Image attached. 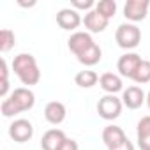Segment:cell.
Masks as SVG:
<instances>
[{"mask_svg": "<svg viewBox=\"0 0 150 150\" xmlns=\"http://www.w3.org/2000/svg\"><path fill=\"white\" fill-rule=\"evenodd\" d=\"M148 7H150L148 0H127L125 6H124V16L132 23L141 21L146 18Z\"/></svg>", "mask_w": 150, "mask_h": 150, "instance_id": "obj_4", "label": "cell"}, {"mask_svg": "<svg viewBox=\"0 0 150 150\" xmlns=\"http://www.w3.org/2000/svg\"><path fill=\"white\" fill-rule=\"evenodd\" d=\"M111 150H134V145L127 139V141H124L122 145H118V146H115V148H111Z\"/></svg>", "mask_w": 150, "mask_h": 150, "instance_id": "obj_26", "label": "cell"}, {"mask_svg": "<svg viewBox=\"0 0 150 150\" xmlns=\"http://www.w3.org/2000/svg\"><path fill=\"white\" fill-rule=\"evenodd\" d=\"M57 23H58L60 28H64V30H76V28L83 23V20H81L80 13H78L76 9L67 7V9H60V11L57 13Z\"/></svg>", "mask_w": 150, "mask_h": 150, "instance_id": "obj_9", "label": "cell"}, {"mask_svg": "<svg viewBox=\"0 0 150 150\" xmlns=\"http://www.w3.org/2000/svg\"><path fill=\"white\" fill-rule=\"evenodd\" d=\"M65 115H67V110H65V106H64L60 101H51V103H48L46 108H44V117H46V120H48L50 124H53V125L62 124V122L65 120Z\"/></svg>", "mask_w": 150, "mask_h": 150, "instance_id": "obj_12", "label": "cell"}, {"mask_svg": "<svg viewBox=\"0 0 150 150\" xmlns=\"http://www.w3.org/2000/svg\"><path fill=\"white\" fill-rule=\"evenodd\" d=\"M146 104H148V108H150V90H148V94H146Z\"/></svg>", "mask_w": 150, "mask_h": 150, "instance_id": "obj_27", "label": "cell"}, {"mask_svg": "<svg viewBox=\"0 0 150 150\" xmlns=\"http://www.w3.org/2000/svg\"><path fill=\"white\" fill-rule=\"evenodd\" d=\"M71 6H72V9H85L87 13L88 11H92V7H96V2L94 0H72L71 2Z\"/></svg>", "mask_w": 150, "mask_h": 150, "instance_id": "obj_23", "label": "cell"}, {"mask_svg": "<svg viewBox=\"0 0 150 150\" xmlns=\"http://www.w3.org/2000/svg\"><path fill=\"white\" fill-rule=\"evenodd\" d=\"M65 132L60 129H50L44 132L42 139H41V146L42 150H58L62 146V143L65 141Z\"/></svg>", "mask_w": 150, "mask_h": 150, "instance_id": "obj_14", "label": "cell"}, {"mask_svg": "<svg viewBox=\"0 0 150 150\" xmlns=\"http://www.w3.org/2000/svg\"><path fill=\"white\" fill-rule=\"evenodd\" d=\"M14 42H16V35H14L13 30H9V28H2V30H0V51L7 53L14 46Z\"/></svg>", "mask_w": 150, "mask_h": 150, "instance_id": "obj_19", "label": "cell"}, {"mask_svg": "<svg viewBox=\"0 0 150 150\" xmlns=\"http://www.w3.org/2000/svg\"><path fill=\"white\" fill-rule=\"evenodd\" d=\"M136 134H138V138L150 134V115L143 117V118L138 122V127H136Z\"/></svg>", "mask_w": 150, "mask_h": 150, "instance_id": "obj_22", "label": "cell"}, {"mask_svg": "<svg viewBox=\"0 0 150 150\" xmlns=\"http://www.w3.org/2000/svg\"><path fill=\"white\" fill-rule=\"evenodd\" d=\"M138 146H139L141 150H150V134L138 138Z\"/></svg>", "mask_w": 150, "mask_h": 150, "instance_id": "obj_25", "label": "cell"}, {"mask_svg": "<svg viewBox=\"0 0 150 150\" xmlns=\"http://www.w3.org/2000/svg\"><path fill=\"white\" fill-rule=\"evenodd\" d=\"M141 62H143V58H141L139 55H136V53H125V55H122V57L118 58L117 69H118V72H120V76L132 80Z\"/></svg>", "mask_w": 150, "mask_h": 150, "instance_id": "obj_5", "label": "cell"}, {"mask_svg": "<svg viewBox=\"0 0 150 150\" xmlns=\"http://www.w3.org/2000/svg\"><path fill=\"white\" fill-rule=\"evenodd\" d=\"M13 71L23 85H37L41 80V71L35 62V58L30 53H20L13 60Z\"/></svg>", "mask_w": 150, "mask_h": 150, "instance_id": "obj_1", "label": "cell"}, {"mask_svg": "<svg viewBox=\"0 0 150 150\" xmlns=\"http://www.w3.org/2000/svg\"><path fill=\"white\" fill-rule=\"evenodd\" d=\"M9 136L18 143H25L34 136V125L25 118H18L9 125Z\"/></svg>", "mask_w": 150, "mask_h": 150, "instance_id": "obj_6", "label": "cell"}, {"mask_svg": "<svg viewBox=\"0 0 150 150\" xmlns=\"http://www.w3.org/2000/svg\"><path fill=\"white\" fill-rule=\"evenodd\" d=\"M99 85H101V88H103L104 92L113 94V96H115L117 92H120L122 87H124L122 78L118 76V74H115V72H104L103 76L99 78Z\"/></svg>", "mask_w": 150, "mask_h": 150, "instance_id": "obj_15", "label": "cell"}, {"mask_svg": "<svg viewBox=\"0 0 150 150\" xmlns=\"http://www.w3.org/2000/svg\"><path fill=\"white\" fill-rule=\"evenodd\" d=\"M132 81H136L139 85H145V83L150 81V60H143L139 64V67H138V71L134 74V78H132Z\"/></svg>", "mask_w": 150, "mask_h": 150, "instance_id": "obj_20", "label": "cell"}, {"mask_svg": "<svg viewBox=\"0 0 150 150\" xmlns=\"http://www.w3.org/2000/svg\"><path fill=\"white\" fill-rule=\"evenodd\" d=\"M103 141L108 146V150H111V148L122 145L124 141H127V136L122 131V127H118V125H106L104 131H103Z\"/></svg>", "mask_w": 150, "mask_h": 150, "instance_id": "obj_11", "label": "cell"}, {"mask_svg": "<svg viewBox=\"0 0 150 150\" xmlns=\"http://www.w3.org/2000/svg\"><path fill=\"white\" fill-rule=\"evenodd\" d=\"M9 99L16 104V108L21 111H27V110H32L34 104H35V96L30 88L27 87H20V88H14L13 94L9 96Z\"/></svg>", "mask_w": 150, "mask_h": 150, "instance_id": "obj_7", "label": "cell"}, {"mask_svg": "<svg viewBox=\"0 0 150 150\" xmlns=\"http://www.w3.org/2000/svg\"><path fill=\"white\" fill-rule=\"evenodd\" d=\"M101 57H103V51L99 48V44H94L92 48H88L85 53H81L78 57V60L83 64V65H96L101 62Z\"/></svg>", "mask_w": 150, "mask_h": 150, "instance_id": "obj_17", "label": "cell"}, {"mask_svg": "<svg viewBox=\"0 0 150 150\" xmlns=\"http://www.w3.org/2000/svg\"><path fill=\"white\" fill-rule=\"evenodd\" d=\"M115 41L124 50H134L141 41V30L134 23H122L115 32Z\"/></svg>", "mask_w": 150, "mask_h": 150, "instance_id": "obj_2", "label": "cell"}, {"mask_svg": "<svg viewBox=\"0 0 150 150\" xmlns=\"http://www.w3.org/2000/svg\"><path fill=\"white\" fill-rule=\"evenodd\" d=\"M67 42H69V50L76 55V57H80L81 53H85L88 48H92L96 44L94 39H92V35L88 32H74L69 37Z\"/></svg>", "mask_w": 150, "mask_h": 150, "instance_id": "obj_8", "label": "cell"}, {"mask_svg": "<svg viewBox=\"0 0 150 150\" xmlns=\"http://www.w3.org/2000/svg\"><path fill=\"white\" fill-rule=\"evenodd\" d=\"M0 111H2V115H4L6 118H11V117H14V115L20 113V110L16 108V104H14L9 97L2 101V104H0Z\"/></svg>", "mask_w": 150, "mask_h": 150, "instance_id": "obj_21", "label": "cell"}, {"mask_svg": "<svg viewBox=\"0 0 150 150\" xmlns=\"http://www.w3.org/2000/svg\"><path fill=\"white\" fill-rule=\"evenodd\" d=\"M108 23H110V20H106L103 14H99L96 9L88 11V13L85 14V18H83V25H85L90 32H94V34L104 32L106 27H108Z\"/></svg>", "mask_w": 150, "mask_h": 150, "instance_id": "obj_13", "label": "cell"}, {"mask_svg": "<svg viewBox=\"0 0 150 150\" xmlns=\"http://www.w3.org/2000/svg\"><path fill=\"white\" fill-rule=\"evenodd\" d=\"M74 81H76V85L81 87V88H92L99 81V76L94 71H80L76 76H74Z\"/></svg>", "mask_w": 150, "mask_h": 150, "instance_id": "obj_16", "label": "cell"}, {"mask_svg": "<svg viewBox=\"0 0 150 150\" xmlns=\"http://www.w3.org/2000/svg\"><path fill=\"white\" fill-rule=\"evenodd\" d=\"M145 101H146L145 92H143L139 87H136V85L127 87V88L124 90V94H122V103H124V106H127L129 110H138Z\"/></svg>", "mask_w": 150, "mask_h": 150, "instance_id": "obj_10", "label": "cell"}, {"mask_svg": "<svg viewBox=\"0 0 150 150\" xmlns=\"http://www.w3.org/2000/svg\"><path fill=\"white\" fill-rule=\"evenodd\" d=\"M78 141L76 139H72V138H65V141L62 143V146L58 150H78Z\"/></svg>", "mask_w": 150, "mask_h": 150, "instance_id": "obj_24", "label": "cell"}, {"mask_svg": "<svg viewBox=\"0 0 150 150\" xmlns=\"http://www.w3.org/2000/svg\"><path fill=\"white\" fill-rule=\"evenodd\" d=\"M96 11L99 14H103L106 20H111L117 13V2L115 0H99L96 4Z\"/></svg>", "mask_w": 150, "mask_h": 150, "instance_id": "obj_18", "label": "cell"}, {"mask_svg": "<svg viewBox=\"0 0 150 150\" xmlns=\"http://www.w3.org/2000/svg\"><path fill=\"white\" fill-rule=\"evenodd\" d=\"M122 106H124L122 99H118L113 94H108V96H104V97L99 99V103H97V113L104 120H115V118L120 117Z\"/></svg>", "mask_w": 150, "mask_h": 150, "instance_id": "obj_3", "label": "cell"}]
</instances>
